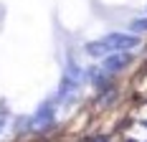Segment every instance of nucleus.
I'll use <instances>...</instances> for the list:
<instances>
[{"label": "nucleus", "instance_id": "nucleus-1", "mask_svg": "<svg viewBox=\"0 0 147 142\" xmlns=\"http://www.w3.org/2000/svg\"><path fill=\"white\" fill-rule=\"evenodd\" d=\"M102 41L107 43L112 51H124V48H137V46H140V38H137L134 33H117V30H114V33H107Z\"/></svg>", "mask_w": 147, "mask_h": 142}, {"label": "nucleus", "instance_id": "nucleus-2", "mask_svg": "<svg viewBox=\"0 0 147 142\" xmlns=\"http://www.w3.org/2000/svg\"><path fill=\"white\" fill-rule=\"evenodd\" d=\"M53 114H56V112H53V104H43V107L36 112V117L30 119V127L41 129L43 124H51V122H53Z\"/></svg>", "mask_w": 147, "mask_h": 142}, {"label": "nucleus", "instance_id": "nucleus-3", "mask_svg": "<svg viewBox=\"0 0 147 142\" xmlns=\"http://www.w3.org/2000/svg\"><path fill=\"white\" fill-rule=\"evenodd\" d=\"M129 64V56L127 53H112V56H107L104 58V66H102V71H122L124 66Z\"/></svg>", "mask_w": 147, "mask_h": 142}, {"label": "nucleus", "instance_id": "nucleus-4", "mask_svg": "<svg viewBox=\"0 0 147 142\" xmlns=\"http://www.w3.org/2000/svg\"><path fill=\"white\" fill-rule=\"evenodd\" d=\"M86 53L89 56H94V58H107V56H112V53H114V51H112V48H109V46H107V43L102 41V38H99V41H91V43H86Z\"/></svg>", "mask_w": 147, "mask_h": 142}, {"label": "nucleus", "instance_id": "nucleus-5", "mask_svg": "<svg viewBox=\"0 0 147 142\" xmlns=\"http://www.w3.org/2000/svg\"><path fill=\"white\" fill-rule=\"evenodd\" d=\"M132 30H134V33H145V30H147V18L134 20V23H132Z\"/></svg>", "mask_w": 147, "mask_h": 142}, {"label": "nucleus", "instance_id": "nucleus-6", "mask_svg": "<svg viewBox=\"0 0 147 142\" xmlns=\"http://www.w3.org/2000/svg\"><path fill=\"white\" fill-rule=\"evenodd\" d=\"M3 127H5V122H3V119H0V132H3Z\"/></svg>", "mask_w": 147, "mask_h": 142}]
</instances>
